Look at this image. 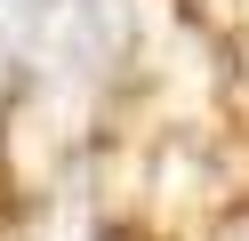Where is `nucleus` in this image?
<instances>
[{"mask_svg":"<svg viewBox=\"0 0 249 241\" xmlns=\"http://www.w3.org/2000/svg\"><path fill=\"white\" fill-rule=\"evenodd\" d=\"M33 8H40V0H0V16H8V24H24Z\"/></svg>","mask_w":249,"mask_h":241,"instance_id":"nucleus-1","label":"nucleus"}]
</instances>
